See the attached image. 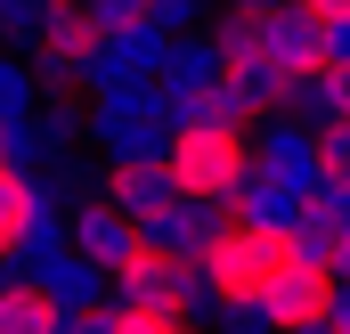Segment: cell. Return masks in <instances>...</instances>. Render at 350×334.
Masks as SVG:
<instances>
[{
	"instance_id": "obj_20",
	"label": "cell",
	"mask_w": 350,
	"mask_h": 334,
	"mask_svg": "<svg viewBox=\"0 0 350 334\" xmlns=\"http://www.w3.org/2000/svg\"><path fill=\"white\" fill-rule=\"evenodd\" d=\"M212 334H285V326H277L269 294H237V302H220V318H212Z\"/></svg>"
},
{
	"instance_id": "obj_12",
	"label": "cell",
	"mask_w": 350,
	"mask_h": 334,
	"mask_svg": "<svg viewBox=\"0 0 350 334\" xmlns=\"http://www.w3.org/2000/svg\"><path fill=\"white\" fill-rule=\"evenodd\" d=\"M106 196H114V204L147 229V220H163V212H172L187 188H179L172 164H106Z\"/></svg>"
},
{
	"instance_id": "obj_9",
	"label": "cell",
	"mask_w": 350,
	"mask_h": 334,
	"mask_svg": "<svg viewBox=\"0 0 350 334\" xmlns=\"http://www.w3.org/2000/svg\"><path fill=\"white\" fill-rule=\"evenodd\" d=\"M139 237H147V229H139V220H131L114 196H90V204H74V245H82L90 261L106 269V277H114V269L139 253Z\"/></svg>"
},
{
	"instance_id": "obj_19",
	"label": "cell",
	"mask_w": 350,
	"mask_h": 334,
	"mask_svg": "<svg viewBox=\"0 0 350 334\" xmlns=\"http://www.w3.org/2000/svg\"><path fill=\"white\" fill-rule=\"evenodd\" d=\"M212 41H220V57H228V66H253V57H261V8H220Z\"/></svg>"
},
{
	"instance_id": "obj_10",
	"label": "cell",
	"mask_w": 350,
	"mask_h": 334,
	"mask_svg": "<svg viewBox=\"0 0 350 334\" xmlns=\"http://www.w3.org/2000/svg\"><path fill=\"white\" fill-rule=\"evenodd\" d=\"M33 285L57 302V310H98V302H114V277L90 261L82 245H66V253H49L41 269H33Z\"/></svg>"
},
{
	"instance_id": "obj_18",
	"label": "cell",
	"mask_w": 350,
	"mask_h": 334,
	"mask_svg": "<svg viewBox=\"0 0 350 334\" xmlns=\"http://www.w3.org/2000/svg\"><path fill=\"white\" fill-rule=\"evenodd\" d=\"M74 82H49V98H41V123H49V139H57V155H74L90 139V106L82 98H66Z\"/></svg>"
},
{
	"instance_id": "obj_3",
	"label": "cell",
	"mask_w": 350,
	"mask_h": 334,
	"mask_svg": "<svg viewBox=\"0 0 350 334\" xmlns=\"http://www.w3.org/2000/svg\"><path fill=\"white\" fill-rule=\"evenodd\" d=\"M204 269H212V285L237 302V294H269V277L293 261V237L285 229H253V220H228V237L212 253H196Z\"/></svg>"
},
{
	"instance_id": "obj_1",
	"label": "cell",
	"mask_w": 350,
	"mask_h": 334,
	"mask_svg": "<svg viewBox=\"0 0 350 334\" xmlns=\"http://www.w3.org/2000/svg\"><path fill=\"white\" fill-rule=\"evenodd\" d=\"M172 139H179V114L163 98V82H131L114 98H90V147L106 164H163Z\"/></svg>"
},
{
	"instance_id": "obj_16",
	"label": "cell",
	"mask_w": 350,
	"mask_h": 334,
	"mask_svg": "<svg viewBox=\"0 0 350 334\" xmlns=\"http://www.w3.org/2000/svg\"><path fill=\"white\" fill-rule=\"evenodd\" d=\"M57 318H66V310H57L33 277H8V285H0V334H57Z\"/></svg>"
},
{
	"instance_id": "obj_28",
	"label": "cell",
	"mask_w": 350,
	"mask_h": 334,
	"mask_svg": "<svg viewBox=\"0 0 350 334\" xmlns=\"http://www.w3.org/2000/svg\"><path fill=\"white\" fill-rule=\"evenodd\" d=\"M310 204L326 212V229H334V237H350V179H326V188H318Z\"/></svg>"
},
{
	"instance_id": "obj_27",
	"label": "cell",
	"mask_w": 350,
	"mask_h": 334,
	"mask_svg": "<svg viewBox=\"0 0 350 334\" xmlns=\"http://www.w3.org/2000/svg\"><path fill=\"white\" fill-rule=\"evenodd\" d=\"M90 8V25H98V33H122V25H139V16H147V0H82Z\"/></svg>"
},
{
	"instance_id": "obj_29",
	"label": "cell",
	"mask_w": 350,
	"mask_h": 334,
	"mask_svg": "<svg viewBox=\"0 0 350 334\" xmlns=\"http://www.w3.org/2000/svg\"><path fill=\"white\" fill-rule=\"evenodd\" d=\"M326 57H350V16H334V25H326Z\"/></svg>"
},
{
	"instance_id": "obj_33",
	"label": "cell",
	"mask_w": 350,
	"mask_h": 334,
	"mask_svg": "<svg viewBox=\"0 0 350 334\" xmlns=\"http://www.w3.org/2000/svg\"><path fill=\"white\" fill-rule=\"evenodd\" d=\"M220 8H285V0H220Z\"/></svg>"
},
{
	"instance_id": "obj_4",
	"label": "cell",
	"mask_w": 350,
	"mask_h": 334,
	"mask_svg": "<svg viewBox=\"0 0 350 334\" xmlns=\"http://www.w3.org/2000/svg\"><path fill=\"white\" fill-rule=\"evenodd\" d=\"M172 41H179V33H163L155 16H139V25H122V33H98L82 90H90V98H114V90H131V82H155L163 57H172Z\"/></svg>"
},
{
	"instance_id": "obj_31",
	"label": "cell",
	"mask_w": 350,
	"mask_h": 334,
	"mask_svg": "<svg viewBox=\"0 0 350 334\" xmlns=\"http://www.w3.org/2000/svg\"><path fill=\"white\" fill-rule=\"evenodd\" d=\"M310 8H318L326 25H334V16H350V0H310Z\"/></svg>"
},
{
	"instance_id": "obj_25",
	"label": "cell",
	"mask_w": 350,
	"mask_h": 334,
	"mask_svg": "<svg viewBox=\"0 0 350 334\" xmlns=\"http://www.w3.org/2000/svg\"><path fill=\"white\" fill-rule=\"evenodd\" d=\"M204 8H212V0H147V16H155L163 33H204Z\"/></svg>"
},
{
	"instance_id": "obj_15",
	"label": "cell",
	"mask_w": 350,
	"mask_h": 334,
	"mask_svg": "<svg viewBox=\"0 0 350 334\" xmlns=\"http://www.w3.org/2000/svg\"><path fill=\"white\" fill-rule=\"evenodd\" d=\"M0 164H16V171H49L57 164V139H49L41 106L33 114H0Z\"/></svg>"
},
{
	"instance_id": "obj_13",
	"label": "cell",
	"mask_w": 350,
	"mask_h": 334,
	"mask_svg": "<svg viewBox=\"0 0 350 334\" xmlns=\"http://www.w3.org/2000/svg\"><path fill=\"white\" fill-rule=\"evenodd\" d=\"M155 82H163V98H204V90L228 82V57H220V41H212V33H179Z\"/></svg>"
},
{
	"instance_id": "obj_5",
	"label": "cell",
	"mask_w": 350,
	"mask_h": 334,
	"mask_svg": "<svg viewBox=\"0 0 350 334\" xmlns=\"http://www.w3.org/2000/svg\"><path fill=\"white\" fill-rule=\"evenodd\" d=\"M253 171L301 188V196H318V188L334 179L326 155H318V123H301V114H261V123H253Z\"/></svg>"
},
{
	"instance_id": "obj_26",
	"label": "cell",
	"mask_w": 350,
	"mask_h": 334,
	"mask_svg": "<svg viewBox=\"0 0 350 334\" xmlns=\"http://www.w3.org/2000/svg\"><path fill=\"white\" fill-rule=\"evenodd\" d=\"M318 155H326L334 179H350V114H342V123H318Z\"/></svg>"
},
{
	"instance_id": "obj_8",
	"label": "cell",
	"mask_w": 350,
	"mask_h": 334,
	"mask_svg": "<svg viewBox=\"0 0 350 334\" xmlns=\"http://www.w3.org/2000/svg\"><path fill=\"white\" fill-rule=\"evenodd\" d=\"M228 220H237V204H220V196H179L163 220H147V237L163 253H187V261H196V253H212L228 237Z\"/></svg>"
},
{
	"instance_id": "obj_23",
	"label": "cell",
	"mask_w": 350,
	"mask_h": 334,
	"mask_svg": "<svg viewBox=\"0 0 350 334\" xmlns=\"http://www.w3.org/2000/svg\"><path fill=\"white\" fill-rule=\"evenodd\" d=\"M187 318L179 310H155V302H114V334H179Z\"/></svg>"
},
{
	"instance_id": "obj_6",
	"label": "cell",
	"mask_w": 350,
	"mask_h": 334,
	"mask_svg": "<svg viewBox=\"0 0 350 334\" xmlns=\"http://www.w3.org/2000/svg\"><path fill=\"white\" fill-rule=\"evenodd\" d=\"M261 57L277 74H318L326 66V16L310 8V0H285V8H261Z\"/></svg>"
},
{
	"instance_id": "obj_7",
	"label": "cell",
	"mask_w": 350,
	"mask_h": 334,
	"mask_svg": "<svg viewBox=\"0 0 350 334\" xmlns=\"http://www.w3.org/2000/svg\"><path fill=\"white\" fill-rule=\"evenodd\" d=\"M90 49H98L90 8H82V0H57L49 25H41V41H33V74H41V82H82V74H90Z\"/></svg>"
},
{
	"instance_id": "obj_2",
	"label": "cell",
	"mask_w": 350,
	"mask_h": 334,
	"mask_svg": "<svg viewBox=\"0 0 350 334\" xmlns=\"http://www.w3.org/2000/svg\"><path fill=\"white\" fill-rule=\"evenodd\" d=\"M163 164L179 171V188L187 196H220V204H237V188L253 179V131H228V123H187L172 139V155Z\"/></svg>"
},
{
	"instance_id": "obj_30",
	"label": "cell",
	"mask_w": 350,
	"mask_h": 334,
	"mask_svg": "<svg viewBox=\"0 0 350 334\" xmlns=\"http://www.w3.org/2000/svg\"><path fill=\"white\" fill-rule=\"evenodd\" d=\"M326 318H334V334H350V285L342 277H334V310H326Z\"/></svg>"
},
{
	"instance_id": "obj_21",
	"label": "cell",
	"mask_w": 350,
	"mask_h": 334,
	"mask_svg": "<svg viewBox=\"0 0 350 334\" xmlns=\"http://www.w3.org/2000/svg\"><path fill=\"white\" fill-rule=\"evenodd\" d=\"M334 253H342V237L326 229V212L310 204L301 220H293V261H318V269H334Z\"/></svg>"
},
{
	"instance_id": "obj_34",
	"label": "cell",
	"mask_w": 350,
	"mask_h": 334,
	"mask_svg": "<svg viewBox=\"0 0 350 334\" xmlns=\"http://www.w3.org/2000/svg\"><path fill=\"white\" fill-rule=\"evenodd\" d=\"M285 334H334V318H318V326H285Z\"/></svg>"
},
{
	"instance_id": "obj_11",
	"label": "cell",
	"mask_w": 350,
	"mask_h": 334,
	"mask_svg": "<svg viewBox=\"0 0 350 334\" xmlns=\"http://www.w3.org/2000/svg\"><path fill=\"white\" fill-rule=\"evenodd\" d=\"M269 310H277V326H318V318L334 310V269L285 261V269L269 277Z\"/></svg>"
},
{
	"instance_id": "obj_37",
	"label": "cell",
	"mask_w": 350,
	"mask_h": 334,
	"mask_svg": "<svg viewBox=\"0 0 350 334\" xmlns=\"http://www.w3.org/2000/svg\"><path fill=\"white\" fill-rule=\"evenodd\" d=\"M57 334H66V326H57Z\"/></svg>"
},
{
	"instance_id": "obj_35",
	"label": "cell",
	"mask_w": 350,
	"mask_h": 334,
	"mask_svg": "<svg viewBox=\"0 0 350 334\" xmlns=\"http://www.w3.org/2000/svg\"><path fill=\"white\" fill-rule=\"evenodd\" d=\"M8 277H16V253H0V285H8Z\"/></svg>"
},
{
	"instance_id": "obj_14",
	"label": "cell",
	"mask_w": 350,
	"mask_h": 334,
	"mask_svg": "<svg viewBox=\"0 0 350 334\" xmlns=\"http://www.w3.org/2000/svg\"><path fill=\"white\" fill-rule=\"evenodd\" d=\"M301 212H310V196L285 188V179H269V171H253V179L237 188V220H253V229H285V237H293Z\"/></svg>"
},
{
	"instance_id": "obj_22",
	"label": "cell",
	"mask_w": 350,
	"mask_h": 334,
	"mask_svg": "<svg viewBox=\"0 0 350 334\" xmlns=\"http://www.w3.org/2000/svg\"><path fill=\"white\" fill-rule=\"evenodd\" d=\"M33 106H41V74L0 49V114H33Z\"/></svg>"
},
{
	"instance_id": "obj_36",
	"label": "cell",
	"mask_w": 350,
	"mask_h": 334,
	"mask_svg": "<svg viewBox=\"0 0 350 334\" xmlns=\"http://www.w3.org/2000/svg\"><path fill=\"white\" fill-rule=\"evenodd\" d=\"M179 334H212V326H179Z\"/></svg>"
},
{
	"instance_id": "obj_24",
	"label": "cell",
	"mask_w": 350,
	"mask_h": 334,
	"mask_svg": "<svg viewBox=\"0 0 350 334\" xmlns=\"http://www.w3.org/2000/svg\"><path fill=\"white\" fill-rule=\"evenodd\" d=\"M57 0H0V41H41Z\"/></svg>"
},
{
	"instance_id": "obj_32",
	"label": "cell",
	"mask_w": 350,
	"mask_h": 334,
	"mask_svg": "<svg viewBox=\"0 0 350 334\" xmlns=\"http://www.w3.org/2000/svg\"><path fill=\"white\" fill-rule=\"evenodd\" d=\"M334 277H342V285H350V237H342V253H334Z\"/></svg>"
},
{
	"instance_id": "obj_17",
	"label": "cell",
	"mask_w": 350,
	"mask_h": 334,
	"mask_svg": "<svg viewBox=\"0 0 350 334\" xmlns=\"http://www.w3.org/2000/svg\"><path fill=\"white\" fill-rule=\"evenodd\" d=\"M41 212V188H33V171H16V164H0V253L25 237V220Z\"/></svg>"
}]
</instances>
